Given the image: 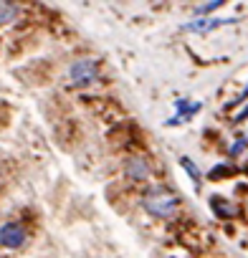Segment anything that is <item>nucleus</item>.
<instances>
[{
    "label": "nucleus",
    "mask_w": 248,
    "mask_h": 258,
    "mask_svg": "<svg viewBox=\"0 0 248 258\" xmlns=\"http://www.w3.org/2000/svg\"><path fill=\"white\" fill-rule=\"evenodd\" d=\"M142 203H145V210L157 215V218H172L177 213V205H180V200L165 187H152Z\"/></svg>",
    "instance_id": "obj_1"
},
{
    "label": "nucleus",
    "mask_w": 248,
    "mask_h": 258,
    "mask_svg": "<svg viewBox=\"0 0 248 258\" xmlns=\"http://www.w3.org/2000/svg\"><path fill=\"white\" fill-rule=\"evenodd\" d=\"M69 76H71L74 84H79V86H89L91 81H96V76H99V66H96L91 58H79V61H74V63L69 66Z\"/></svg>",
    "instance_id": "obj_2"
},
{
    "label": "nucleus",
    "mask_w": 248,
    "mask_h": 258,
    "mask_svg": "<svg viewBox=\"0 0 248 258\" xmlns=\"http://www.w3.org/2000/svg\"><path fill=\"white\" fill-rule=\"evenodd\" d=\"M26 243V228L21 223H6L0 228V245L6 248H21Z\"/></svg>",
    "instance_id": "obj_3"
},
{
    "label": "nucleus",
    "mask_w": 248,
    "mask_h": 258,
    "mask_svg": "<svg viewBox=\"0 0 248 258\" xmlns=\"http://www.w3.org/2000/svg\"><path fill=\"white\" fill-rule=\"evenodd\" d=\"M124 172H127L132 180H145L150 175V167L142 157H130V160H124Z\"/></svg>",
    "instance_id": "obj_4"
},
{
    "label": "nucleus",
    "mask_w": 248,
    "mask_h": 258,
    "mask_svg": "<svg viewBox=\"0 0 248 258\" xmlns=\"http://www.w3.org/2000/svg\"><path fill=\"white\" fill-rule=\"evenodd\" d=\"M198 109H200V101H193V104H190V101H177V111H180V114H177L175 119H170V124H177V121L193 116Z\"/></svg>",
    "instance_id": "obj_5"
},
{
    "label": "nucleus",
    "mask_w": 248,
    "mask_h": 258,
    "mask_svg": "<svg viewBox=\"0 0 248 258\" xmlns=\"http://www.w3.org/2000/svg\"><path fill=\"white\" fill-rule=\"evenodd\" d=\"M225 23H233V18L230 21H195V23H190L188 26V31H198V33H205V31H213V28H220V26H225Z\"/></svg>",
    "instance_id": "obj_6"
},
{
    "label": "nucleus",
    "mask_w": 248,
    "mask_h": 258,
    "mask_svg": "<svg viewBox=\"0 0 248 258\" xmlns=\"http://www.w3.org/2000/svg\"><path fill=\"white\" fill-rule=\"evenodd\" d=\"M210 208H213L218 215H223V218H230V215H235V213H238V210H235V205L225 203L223 198H213V200H210Z\"/></svg>",
    "instance_id": "obj_7"
},
{
    "label": "nucleus",
    "mask_w": 248,
    "mask_h": 258,
    "mask_svg": "<svg viewBox=\"0 0 248 258\" xmlns=\"http://www.w3.org/2000/svg\"><path fill=\"white\" fill-rule=\"evenodd\" d=\"M18 13H21V11H18V6H16V3H0V26L11 23Z\"/></svg>",
    "instance_id": "obj_8"
},
{
    "label": "nucleus",
    "mask_w": 248,
    "mask_h": 258,
    "mask_svg": "<svg viewBox=\"0 0 248 258\" xmlns=\"http://www.w3.org/2000/svg\"><path fill=\"white\" fill-rule=\"evenodd\" d=\"M180 165H182V167L188 170L190 180H193V182L198 185V182H200V170H198V165H195V162H193L190 157H182V160H180Z\"/></svg>",
    "instance_id": "obj_9"
},
{
    "label": "nucleus",
    "mask_w": 248,
    "mask_h": 258,
    "mask_svg": "<svg viewBox=\"0 0 248 258\" xmlns=\"http://www.w3.org/2000/svg\"><path fill=\"white\" fill-rule=\"evenodd\" d=\"M220 6H223V0H213V3L198 6V8H195V16H208V13H213L215 8H220Z\"/></svg>",
    "instance_id": "obj_10"
},
{
    "label": "nucleus",
    "mask_w": 248,
    "mask_h": 258,
    "mask_svg": "<svg viewBox=\"0 0 248 258\" xmlns=\"http://www.w3.org/2000/svg\"><path fill=\"white\" fill-rule=\"evenodd\" d=\"M245 145H248V140H238V142L230 147V155H233V157H235V155H240V150H243Z\"/></svg>",
    "instance_id": "obj_11"
},
{
    "label": "nucleus",
    "mask_w": 248,
    "mask_h": 258,
    "mask_svg": "<svg viewBox=\"0 0 248 258\" xmlns=\"http://www.w3.org/2000/svg\"><path fill=\"white\" fill-rule=\"evenodd\" d=\"M245 96H248V84H245V89H243V91H240V96H238V99H235V101H233V104H238V101H243V99H245ZM233 104H230V106H233Z\"/></svg>",
    "instance_id": "obj_12"
},
{
    "label": "nucleus",
    "mask_w": 248,
    "mask_h": 258,
    "mask_svg": "<svg viewBox=\"0 0 248 258\" xmlns=\"http://www.w3.org/2000/svg\"><path fill=\"white\" fill-rule=\"evenodd\" d=\"M243 119H248V106H245V109H243V111L235 116V121H243Z\"/></svg>",
    "instance_id": "obj_13"
}]
</instances>
